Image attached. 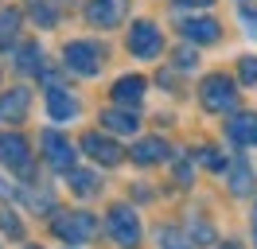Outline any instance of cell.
Wrapping results in <instances>:
<instances>
[{"label": "cell", "instance_id": "1", "mask_svg": "<svg viewBox=\"0 0 257 249\" xmlns=\"http://www.w3.org/2000/svg\"><path fill=\"white\" fill-rule=\"evenodd\" d=\"M203 105L210 109V113H222V109H234V101H238V90H234V82L226 74H210L207 82H203Z\"/></svg>", "mask_w": 257, "mask_h": 249}, {"label": "cell", "instance_id": "2", "mask_svg": "<svg viewBox=\"0 0 257 249\" xmlns=\"http://www.w3.org/2000/svg\"><path fill=\"white\" fill-rule=\"evenodd\" d=\"M160 47H164V35H160L156 24L141 20V24L128 28V51H133L137 59H152V55H160Z\"/></svg>", "mask_w": 257, "mask_h": 249}, {"label": "cell", "instance_id": "3", "mask_svg": "<svg viewBox=\"0 0 257 249\" xmlns=\"http://www.w3.org/2000/svg\"><path fill=\"white\" fill-rule=\"evenodd\" d=\"M109 233L117 245L133 249L137 241H141V222H137V214L128 210V206H113L109 210Z\"/></svg>", "mask_w": 257, "mask_h": 249}, {"label": "cell", "instance_id": "4", "mask_svg": "<svg viewBox=\"0 0 257 249\" xmlns=\"http://www.w3.org/2000/svg\"><path fill=\"white\" fill-rule=\"evenodd\" d=\"M63 59H66V66H70L74 74H86V78L101 70V51H97L94 43H66Z\"/></svg>", "mask_w": 257, "mask_h": 249}, {"label": "cell", "instance_id": "5", "mask_svg": "<svg viewBox=\"0 0 257 249\" xmlns=\"http://www.w3.org/2000/svg\"><path fill=\"white\" fill-rule=\"evenodd\" d=\"M55 233L63 241H70V245H78V241H86L94 233V218L90 214H63V218H55Z\"/></svg>", "mask_w": 257, "mask_h": 249}, {"label": "cell", "instance_id": "6", "mask_svg": "<svg viewBox=\"0 0 257 249\" xmlns=\"http://www.w3.org/2000/svg\"><path fill=\"white\" fill-rule=\"evenodd\" d=\"M43 152H47V160H51L55 171H70L74 168V148H70V140H63L55 129L43 133Z\"/></svg>", "mask_w": 257, "mask_h": 249}, {"label": "cell", "instance_id": "7", "mask_svg": "<svg viewBox=\"0 0 257 249\" xmlns=\"http://www.w3.org/2000/svg\"><path fill=\"white\" fill-rule=\"evenodd\" d=\"M82 148L94 156V160H101V164H121V144H113L109 137H101V133H90V137L82 140Z\"/></svg>", "mask_w": 257, "mask_h": 249}, {"label": "cell", "instance_id": "8", "mask_svg": "<svg viewBox=\"0 0 257 249\" xmlns=\"http://www.w3.org/2000/svg\"><path fill=\"white\" fill-rule=\"evenodd\" d=\"M0 160H4L8 168L24 171V168H28V140H24V137H16V133L0 137Z\"/></svg>", "mask_w": 257, "mask_h": 249}, {"label": "cell", "instance_id": "9", "mask_svg": "<svg viewBox=\"0 0 257 249\" xmlns=\"http://www.w3.org/2000/svg\"><path fill=\"white\" fill-rule=\"evenodd\" d=\"M47 113H51V121H74L78 117V101L66 90H51L47 93Z\"/></svg>", "mask_w": 257, "mask_h": 249}, {"label": "cell", "instance_id": "10", "mask_svg": "<svg viewBox=\"0 0 257 249\" xmlns=\"http://www.w3.org/2000/svg\"><path fill=\"white\" fill-rule=\"evenodd\" d=\"M230 140L241 144V148H253L257 144V113H241L230 121Z\"/></svg>", "mask_w": 257, "mask_h": 249}, {"label": "cell", "instance_id": "11", "mask_svg": "<svg viewBox=\"0 0 257 249\" xmlns=\"http://www.w3.org/2000/svg\"><path fill=\"white\" fill-rule=\"evenodd\" d=\"M121 8H125V0H90L86 16H90L94 24H101V28H113V24L121 20Z\"/></svg>", "mask_w": 257, "mask_h": 249}, {"label": "cell", "instance_id": "12", "mask_svg": "<svg viewBox=\"0 0 257 249\" xmlns=\"http://www.w3.org/2000/svg\"><path fill=\"white\" fill-rule=\"evenodd\" d=\"M113 97H117V105H137L141 97H145V78H137V74H128V78H121L117 86H113Z\"/></svg>", "mask_w": 257, "mask_h": 249}, {"label": "cell", "instance_id": "13", "mask_svg": "<svg viewBox=\"0 0 257 249\" xmlns=\"http://www.w3.org/2000/svg\"><path fill=\"white\" fill-rule=\"evenodd\" d=\"M183 35H187L191 43H214V39H218V24H214V20H187V24H183Z\"/></svg>", "mask_w": 257, "mask_h": 249}, {"label": "cell", "instance_id": "14", "mask_svg": "<svg viewBox=\"0 0 257 249\" xmlns=\"http://www.w3.org/2000/svg\"><path fill=\"white\" fill-rule=\"evenodd\" d=\"M24 109H28V90H12V93L0 97V117L4 121H20Z\"/></svg>", "mask_w": 257, "mask_h": 249}, {"label": "cell", "instance_id": "15", "mask_svg": "<svg viewBox=\"0 0 257 249\" xmlns=\"http://www.w3.org/2000/svg\"><path fill=\"white\" fill-rule=\"evenodd\" d=\"M101 121L109 125L113 133H128V137H133V133H137V113H128V109H105V113H101Z\"/></svg>", "mask_w": 257, "mask_h": 249}, {"label": "cell", "instance_id": "16", "mask_svg": "<svg viewBox=\"0 0 257 249\" xmlns=\"http://www.w3.org/2000/svg\"><path fill=\"white\" fill-rule=\"evenodd\" d=\"M164 156H168V144H164L160 137L141 140V144L133 148V160H137V164H156V160H164Z\"/></svg>", "mask_w": 257, "mask_h": 249}, {"label": "cell", "instance_id": "17", "mask_svg": "<svg viewBox=\"0 0 257 249\" xmlns=\"http://www.w3.org/2000/svg\"><path fill=\"white\" fill-rule=\"evenodd\" d=\"M39 59H43V55H39V47H35V43H24L16 51V66L24 70V74H39Z\"/></svg>", "mask_w": 257, "mask_h": 249}, {"label": "cell", "instance_id": "18", "mask_svg": "<svg viewBox=\"0 0 257 249\" xmlns=\"http://www.w3.org/2000/svg\"><path fill=\"white\" fill-rule=\"evenodd\" d=\"M16 28H20V12H0V47L4 43H12V35H16Z\"/></svg>", "mask_w": 257, "mask_h": 249}, {"label": "cell", "instance_id": "19", "mask_svg": "<svg viewBox=\"0 0 257 249\" xmlns=\"http://www.w3.org/2000/svg\"><path fill=\"white\" fill-rule=\"evenodd\" d=\"M94 171H70V187H74V195H90L94 191Z\"/></svg>", "mask_w": 257, "mask_h": 249}, {"label": "cell", "instance_id": "20", "mask_svg": "<svg viewBox=\"0 0 257 249\" xmlns=\"http://www.w3.org/2000/svg\"><path fill=\"white\" fill-rule=\"evenodd\" d=\"M230 187H234L238 195H245V191H249V168H245V160H238V164H234V175H230Z\"/></svg>", "mask_w": 257, "mask_h": 249}, {"label": "cell", "instance_id": "21", "mask_svg": "<svg viewBox=\"0 0 257 249\" xmlns=\"http://www.w3.org/2000/svg\"><path fill=\"white\" fill-rule=\"evenodd\" d=\"M0 230L8 233V237H20V222H16V214H8V210H4V214H0Z\"/></svg>", "mask_w": 257, "mask_h": 249}, {"label": "cell", "instance_id": "22", "mask_svg": "<svg viewBox=\"0 0 257 249\" xmlns=\"http://www.w3.org/2000/svg\"><path fill=\"white\" fill-rule=\"evenodd\" d=\"M203 164H207V168H214V171H222V168H226V160L214 152V148H207V152H203Z\"/></svg>", "mask_w": 257, "mask_h": 249}, {"label": "cell", "instance_id": "23", "mask_svg": "<svg viewBox=\"0 0 257 249\" xmlns=\"http://www.w3.org/2000/svg\"><path fill=\"white\" fill-rule=\"evenodd\" d=\"M241 82H257V59H241Z\"/></svg>", "mask_w": 257, "mask_h": 249}, {"label": "cell", "instance_id": "24", "mask_svg": "<svg viewBox=\"0 0 257 249\" xmlns=\"http://www.w3.org/2000/svg\"><path fill=\"white\" fill-rule=\"evenodd\" d=\"M241 24H245V28H249V35H257V12H249V8H241Z\"/></svg>", "mask_w": 257, "mask_h": 249}, {"label": "cell", "instance_id": "25", "mask_svg": "<svg viewBox=\"0 0 257 249\" xmlns=\"http://www.w3.org/2000/svg\"><path fill=\"white\" fill-rule=\"evenodd\" d=\"M183 4H191V8H207L210 0H183Z\"/></svg>", "mask_w": 257, "mask_h": 249}]
</instances>
